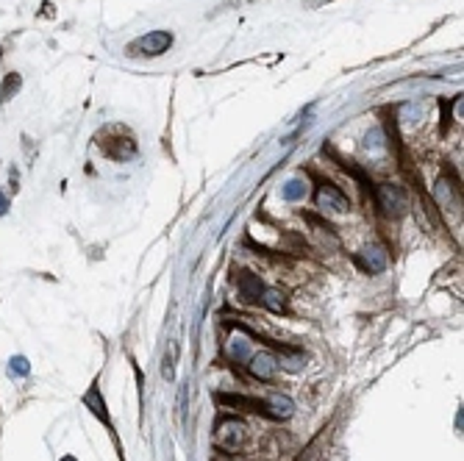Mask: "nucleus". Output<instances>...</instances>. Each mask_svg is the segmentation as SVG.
<instances>
[{"instance_id":"f257e3e1","label":"nucleus","mask_w":464,"mask_h":461,"mask_svg":"<svg viewBox=\"0 0 464 461\" xmlns=\"http://www.w3.org/2000/svg\"><path fill=\"white\" fill-rule=\"evenodd\" d=\"M375 206L381 214L398 220L409 212V195L403 186H395V184H378L375 186Z\"/></svg>"},{"instance_id":"f03ea898","label":"nucleus","mask_w":464,"mask_h":461,"mask_svg":"<svg viewBox=\"0 0 464 461\" xmlns=\"http://www.w3.org/2000/svg\"><path fill=\"white\" fill-rule=\"evenodd\" d=\"M170 45H173V34H167V31H150V34L139 36L136 42H131L128 53L131 56H161Z\"/></svg>"},{"instance_id":"7ed1b4c3","label":"nucleus","mask_w":464,"mask_h":461,"mask_svg":"<svg viewBox=\"0 0 464 461\" xmlns=\"http://www.w3.org/2000/svg\"><path fill=\"white\" fill-rule=\"evenodd\" d=\"M247 439V428L245 423L239 420H223L217 425V434H215V445L223 451V453H236V448Z\"/></svg>"},{"instance_id":"20e7f679","label":"nucleus","mask_w":464,"mask_h":461,"mask_svg":"<svg viewBox=\"0 0 464 461\" xmlns=\"http://www.w3.org/2000/svg\"><path fill=\"white\" fill-rule=\"evenodd\" d=\"M115 139H109L106 133L101 136V150L106 153V156H112L117 161H125V159H133L136 156V145H133V136L131 133H125L122 128H115Z\"/></svg>"},{"instance_id":"39448f33","label":"nucleus","mask_w":464,"mask_h":461,"mask_svg":"<svg viewBox=\"0 0 464 461\" xmlns=\"http://www.w3.org/2000/svg\"><path fill=\"white\" fill-rule=\"evenodd\" d=\"M317 206L326 212H348L350 209V200L331 184V181H320L317 186Z\"/></svg>"},{"instance_id":"423d86ee","label":"nucleus","mask_w":464,"mask_h":461,"mask_svg":"<svg viewBox=\"0 0 464 461\" xmlns=\"http://www.w3.org/2000/svg\"><path fill=\"white\" fill-rule=\"evenodd\" d=\"M356 261H358V267L364 270V272H384L386 270V264H389V256H386V250L381 247V244H372V247H367V250H361L358 256H356Z\"/></svg>"},{"instance_id":"0eeeda50","label":"nucleus","mask_w":464,"mask_h":461,"mask_svg":"<svg viewBox=\"0 0 464 461\" xmlns=\"http://www.w3.org/2000/svg\"><path fill=\"white\" fill-rule=\"evenodd\" d=\"M250 364V372L259 378V381H273V375H275V358H273V353H256V356H250L247 358Z\"/></svg>"},{"instance_id":"6e6552de","label":"nucleus","mask_w":464,"mask_h":461,"mask_svg":"<svg viewBox=\"0 0 464 461\" xmlns=\"http://www.w3.org/2000/svg\"><path fill=\"white\" fill-rule=\"evenodd\" d=\"M292 411H295V403L289 397H284V395H273V397L264 400V417L287 420V417H292Z\"/></svg>"},{"instance_id":"1a4fd4ad","label":"nucleus","mask_w":464,"mask_h":461,"mask_svg":"<svg viewBox=\"0 0 464 461\" xmlns=\"http://www.w3.org/2000/svg\"><path fill=\"white\" fill-rule=\"evenodd\" d=\"M236 286H239V295H242V300H247V303L259 300V298H261V292H264L261 281H259L256 275H250V272H242V275H236Z\"/></svg>"},{"instance_id":"9d476101","label":"nucleus","mask_w":464,"mask_h":461,"mask_svg":"<svg viewBox=\"0 0 464 461\" xmlns=\"http://www.w3.org/2000/svg\"><path fill=\"white\" fill-rule=\"evenodd\" d=\"M259 300H261V303H264L270 312H275V314H287V312H289L287 295H284V292H278V289H264Z\"/></svg>"},{"instance_id":"9b49d317","label":"nucleus","mask_w":464,"mask_h":461,"mask_svg":"<svg viewBox=\"0 0 464 461\" xmlns=\"http://www.w3.org/2000/svg\"><path fill=\"white\" fill-rule=\"evenodd\" d=\"M229 358L231 361H247L250 358V339L247 337H231L229 339Z\"/></svg>"},{"instance_id":"f8f14e48","label":"nucleus","mask_w":464,"mask_h":461,"mask_svg":"<svg viewBox=\"0 0 464 461\" xmlns=\"http://www.w3.org/2000/svg\"><path fill=\"white\" fill-rule=\"evenodd\" d=\"M281 195H284V200H303L306 198V181H300V178L287 181L284 189H281Z\"/></svg>"},{"instance_id":"ddd939ff","label":"nucleus","mask_w":464,"mask_h":461,"mask_svg":"<svg viewBox=\"0 0 464 461\" xmlns=\"http://www.w3.org/2000/svg\"><path fill=\"white\" fill-rule=\"evenodd\" d=\"M28 372H31V364H28L25 356H14V358L8 361V375H11V378H25Z\"/></svg>"},{"instance_id":"4468645a","label":"nucleus","mask_w":464,"mask_h":461,"mask_svg":"<svg viewBox=\"0 0 464 461\" xmlns=\"http://www.w3.org/2000/svg\"><path fill=\"white\" fill-rule=\"evenodd\" d=\"M17 89H20V75H17V73L6 75V81H3V87H0V101H8V95L17 92Z\"/></svg>"},{"instance_id":"2eb2a0df","label":"nucleus","mask_w":464,"mask_h":461,"mask_svg":"<svg viewBox=\"0 0 464 461\" xmlns=\"http://www.w3.org/2000/svg\"><path fill=\"white\" fill-rule=\"evenodd\" d=\"M364 147L367 150H378V147H384V133L375 128V131H370L367 136H364Z\"/></svg>"},{"instance_id":"dca6fc26","label":"nucleus","mask_w":464,"mask_h":461,"mask_svg":"<svg viewBox=\"0 0 464 461\" xmlns=\"http://www.w3.org/2000/svg\"><path fill=\"white\" fill-rule=\"evenodd\" d=\"M6 209H8V200H6V195H0V214H6Z\"/></svg>"},{"instance_id":"f3484780","label":"nucleus","mask_w":464,"mask_h":461,"mask_svg":"<svg viewBox=\"0 0 464 461\" xmlns=\"http://www.w3.org/2000/svg\"><path fill=\"white\" fill-rule=\"evenodd\" d=\"M64 461H73V459H64Z\"/></svg>"}]
</instances>
